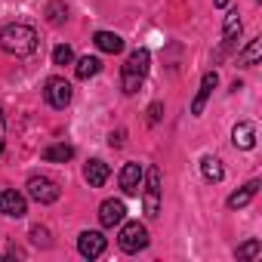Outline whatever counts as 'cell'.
I'll list each match as a JSON object with an SVG mask.
<instances>
[{
  "instance_id": "6da1fadb",
  "label": "cell",
  "mask_w": 262,
  "mask_h": 262,
  "mask_svg": "<svg viewBox=\"0 0 262 262\" xmlns=\"http://www.w3.org/2000/svg\"><path fill=\"white\" fill-rule=\"evenodd\" d=\"M0 50L10 56H31L37 50V31L31 25H7L0 31Z\"/></svg>"
},
{
  "instance_id": "7a4b0ae2",
  "label": "cell",
  "mask_w": 262,
  "mask_h": 262,
  "mask_svg": "<svg viewBox=\"0 0 262 262\" xmlns=\"http://www.w3.org/2000/svg\"><path fill=\"white\" fill-rule=\"evenodd\" d=\"M148 65H151V56H148V50H142V47L126 56L123 71H120V86H123L126 96H133V93L145 83V77H148Z\"/></svg>"
},
{
  "instance_id": "3957f363",
  "label": "cell",
  "mask_w": 262,
  "mask_h": 262,
  "mask_svg": "<svg viewBox=\"0 0 262 262\" xmlns=\"http://www.w3.org/2000/svg\"><path fill=\"white\" fill-rule=\"evenodd\" d=\"M142 179H145V191H142V207H145V216L148 219H158V213H161V170L158 167H148L145 173H142Z\"/></svg>"
},
{
  "instance_id": "277c9868",
  "label": "cell",
  "mask_w": 262,
  "mask_h": 262,
  "mask_svg": "<svg viewBox=\"0 0 262 262\" xmlns=\"http://www.w3.org/2000/svg\"><path fill=\"white\" fill-rule=\"evenodd\" d=\"M117 247L123 253H139L148 247V228L142 222H126L120 228V237H117Z\"/></svg>"
},
{
  "instance_id": "5b68a950",
  "label": "cell",
  "mask_w": 262,
  "mask_h": 262,
  "mask_svg": "<svg viewBox=\"0 0 262 262\" xmlns=\"http://www.w3.org/2000/svg\"><path fill=\"white\" fill-rule=\"evenodd\" d=\"M28 194L37 201V204H56L59 201V185L53 182V179H47V176H31L28 179Z\"/></svg>"
},
{
  "instance_id": "8992f818",
  "label": "cell",
  "mask_w": 262,
  "mask_h": 262,
  "mask_svg": "<svg viewBox=\"0 0 262 262\" xmlns=\"http://www.w3.org/2000/svg\"><path fill=\"white\" fill-rule=\"evenodd\" d=\"M0 213H4V216H13V219H22V216L28 213L25 194H19L16 188H4V191H0Z\"/></svg>"
},
{
  "instance_id": "52a82bcc",
  "label": "cell",
  "mask_w": 262,
  "mask_h": 262,
  "mask_svg": "<svg viewBox=\"0 0 262 262\" xmlns=\"http://www.w3.org/2000/svg\"><path fill=\"white\" fill-rule=\"evenodd\" d=\"M47 102L53 108H65L71 102V83L65 77H50L47 80Z\"/></svg>"
},
{
  "instance_id": "ba28073f",
  "label": "cell",
  "mask_w": 262,
  "mask_h": 262,
  "mask_svg": "<svg viewBox=\"0 0 262 262\" xmlns=\"http://www.w3.org/2000/svg\"><path fill=\"white\" fill-rule=\"evenodd\" d=\"M105 247H108V241H105L99 231H83V234L77 237V250H80L83 259H96V256H102Z\"/></svg>"
},
{
  "instance_id": "9c48e42d",
  "label": "cell",
  "mask_w": 262,
  "mask_h": 262,
  "mask_svg": "<svg viewBox=\"0 0 262 262\" xmlns=\"http://www.w3.org/2000/svg\"><path fill=\"white\" fill-rule=\"evenodd\" d=\"M126 219V207H123V201H102V207H99V222L105 225V228H114V225H120Z\"/></svg>"
},
{
  "instance_id": "30bf717a",
  "label": "cell",
  "mask_w": 262,
  "mask_h": 262,
  "mask_svg": "<svg viewBox=\"0 0 262 262\" xmlns=\"http://www.w3.org/2000/svg\"><path fill=\"white\" fill-rule=\"evenodd\" d=\"M120 188H123V194H139V188H142V167L139 164H123Z\"/></svg>"
},
{
  "instance_id": "8fae6325",
  "label": "cell",
  "mask_w": 262,
  "mask_h": 262,
  "mask_svg": "<svg viewBox=\"0 0 262 262\" xmlns=\"http://www.w3.org/2000/svg\"><path fill=\"white\" fill-rule=\"evenodd\" d=\"M231 142H234V148L250 151V148L256 145V126H253L250 120H241V123L231 129Z\"/></svg>"
},
{
  "instance_id": "7c38bea8",
  "label": "cell",
  "mask_w": 262,
  "mask_h": 262,
  "mask_svg": "<svg viewBox=\"0 0 262 262\" xmlns=\"http://www.w3.org/2000/svg\"><path fill=\"white\" fill-rule=\"evenodd\" d=\"M216 83H219V74H216V71H207L204 80H201V90H198V96H194V102H191V114H201V111H204V105H207L210 93L216 90Z\"/></svg>"
},
{
  "instance_id": "4fadbf2b",
  "label": "cell",
  "mask_w": 262,
  "mask_h": 262,
  "mask_svg": "<svg viewBox=\"0 0 262 262\" xmlns=\"http://www.w3.org/2000/svg\"><path fill=\"white\" fill-rule=\"evenodd\" d=\"M108 176H111V170H108L105 161H90V164L83 167V179H86L93 188H102V185L108 182Z\"/></svg>"
},
{
  "instance_id": "5bb4252c",
  "label": "cell",
  "mask_w": 262,
  "mask_h": 262,
  "mask_svg": "<svg viewBox=\"0 0 262 262\" xmlns=\"http://www.w3.org/2000/svg\"><path fill=\"white\" fill-rule=\"evenodd\" d=\"M237 34H241V19H237V13H228L225 16V25H222V50H219V56L225 50H231V43H234Z\"/></svg>"
},
{
  "instance_id": "9a60e30c",
  "label": "cell",
  "mask_w": 262,
  "mask_h": 262,
  "mask_svg": "<svg viewBox=\"0 0 262 262\" xmlns=\"http://www.w3.org/2000/svg\"><path fill=\"white\" fill-rule=\"evenodd\" d=\"M259 56H262V37H253L247 43V50L237 53V65L241 68H253V65H259Z\"/></svg>"
},
{
  "instance_id": "2e32d148",
  "label": "cell",
  "mask_w": 262,
  "mask_h": 262,
  "mask_svg": "<svg viewBox=\"0 0 262 262\" xmlns=\"http://www.w3.org/2000/svg\"><path fill=\"white\" fill-rule=\"evenodd\" d=\"M256 191H259V182L253 179V182H247L241 191H234V194L228 198V207H231V210H241V207H247V204L256 198Z\"/></svg>"
},
{
  "instance_id": "e0dca14e",
  "label": "cell",
  "mask_w": 262,
  "mask_h": 262,
  "mask_svg": "<svg viewBox=\"0 0 262 262\" xmlns=\"http://www.w3.org/2000/svg\"><path fill=\"white\" fill-rule=\"evenodd\" d=\"M71 158H74V148L65 145V142L47 145V148H43V161H50V164H65V161H71Z\"/></svg>"
},
{
  "instance_id": "ac0fdd59",
  "label": "cell",
  "mask_w": 262,
  "mask_h": 262,
  "mask_svg": "<svg viewBox=\"0 0 262 262\" xmlns=\"http://www.w3.org/2000/svg\"><path fill=\"white\" fill-rule=\"evenodd\" d=\"M93 40H96V47H99L102 53H120V50H123V40H120L117 34H111V31H99Z\"/></svg>"
},
{
  "instance_id": "d6986e66",
  "label": "cell",
  "mask_w": 262,
  "mask_h": 262,
  "mask_svg": "<svg viewBox=\"0 0 262 262\" xmlns=\"http://www.w3.org/2000/svg\"><path fill=\"white\" fill-rule=\"evenodd\" d=\"M99 68H102V62H99L96 56H83V59L77 62V68H74V74H77L80 80H90L93 74H99Z\"/></svg>"
},
{
  "instance_id": "ffe728a7",
  "label": "cell",
  "mask_w": 262,
  "mask_h": 262,
  "mask_svg": "<svg viewBox=\"0 0 262 262\" xmlns=\"http://www.w3.org/2000/svg\"><path fill=\"white\" fill-rule=\"evenodd\" d=\"M201 173H204L207 182H222V176H225V170H222V164L216 158H204L201 161Z\"/></svg>"
},
{
  "instance_id": "44dd1931",
  "label": "cell",
  "mask_w": 262,
  "mask_h": 262,
  "mask_svg": "<svg viewBox=\"0 0 262 262\" xmlns=\"http://www.w3.org/2000/svg\"><path fill=\"white\" fill-rule=\"evenodd\" d=\"M259 253H262V244H259V241H256V237H253V241H247V244H241V247H237V259H256V256H259Z\"/></svg>"
},
{
  "instance_id": "7402d4cb",
  "label": "cell",
  "mask_w": 262,
  "mask_h": 262,
  "mask_svg": "<svg viewBox=\"0 0 262 262\" xmlns=\"http://www.w3.org/2000/svg\"><path fill=\"white\" fill-rule=\"evenodd\" d=\"M71 59H74V53H71V47H65V43H59V47L53 50V62H56V65H71Z\"/></svg>"
},
{
  "instance_id": "603a6c76",
  "label": "cell",
  "mask_w": 262,
  "mask_h": 262,
  "mask_svg": "<svg viewBox=\"0 0 262 262\" xmlns=\"http://www.w3.org/2000/svg\"><path fill=\"white\" fill-rule=\"evenodd\" d=\"M31 237H34V244H50V231L47 228H31Z\"/></svg>"
},
{
  "instance_id": "cb8c5ba5",
  "label": "cell",
  "mask_w": 262,
  "mask_h": 262,
  "mask_svg": "<svg viewBox=\"0 0 262 262\" xmlns=\"http://www.w3.org/2000/svg\"><path fill=\"white\" fill-rule=\"evenodd\" d=\"M148 120H151V123H158V120H161V102H155V105L148 108Z\"/></svg>"
},
{
  "instance_id": "d4e9b609",
  "label": "cell",
  "mask_w": 262,
  "mask_h": 262,
  "mask_svg": "<svg viewBox=\"0 0 262 262\" xmlns=\"http://www.w3.org/2000/svg\"><path fill=\"white\" fill-rule=\"evenodd\" d=\"M108 142H111V145H123V133H111Z\"/></svg>"
},
{
  "instance_id": "484cf974",
  "label": "cell",
  "mask_w": 262,
  "mask_h": 262,
  "mask_svg": "<svg viewBox=\"0 0 262 262\" xmlns=\"http://www.w3.org/2000/svg\"><path fill=\"white\" fill-rule=\"evenodd\" d=\"M213 4H216V7L222 10V7H228V0H213Z\"/></svg>"
},
{
  "instance_id": "4316f807",
  "label": "cell",
  "mask_w": 262,
  "mask_h": 262,
  "mask_svg": "<svg viewBox=\"0 0 262 262\" xmlns=\"http://www.w3.org/2000/svg\"><path fill=\"white\" fill-rule=\"evenodd\" d=\"M0 136H4V117H0Z\"/></svg>"
},
{
  "instance_id": "83f0119b",
  "label": "cell",
  "mask_w": 262,
  "mask_h": 262,
  "mask_svg": "<svg viewBox=\"0 0 262 262\" xmlns=\"http://www.w3.org/2000/svg\"><path fill=\"white\" fill-rule=\"evenodd\" d=\"M0 151H4V142H0Z\"/></svg>"
}]
</instances>
